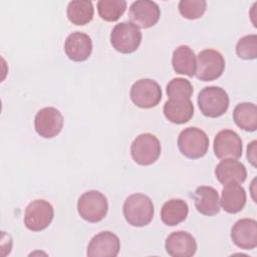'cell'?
Instances as JSON below:
<instances>
[{
    "label": "cell",
    "instance_id": "1",
    "mask_svg": "<svg viewBox=\"0 0 257 257\" xmlns=\"http://www.w3.org/2000/svg\"><path fill=\"white\" fill-rule=\"evenodd\" d=\"M122 213L125 221L134 227L149 225L155 214L154 204L151 198L142 193L128 196L122 205Z\"/></svg>",
    "mask_w": 257,
    "mask_h": 257
},
{
    "label": "cell",
    "instance_id": "2",
    "mask_svg": "<svg viewBox=\"0 0 257 257\" xmlns=\"http://www.w3.org/2000/svg\"><path fill=\"white\" fill-rule=\"evenodd\" d=\"M198 106L207 116L216 118L223 115L229 108L228 93L220 86H206L198 94Z\"/></svg>",
    "mask_w": 257,
    "mask_h": 257
},
{
    "label": "cell",
    "instance_id": "3",
    "mask_svg": "<svg viewBox=\"0 0 257 257\" xmlns=\"http://www.w3.org/2000/svg\"><path fill=\"white\" fill-rule=\"evenodd\" d=\"M178 148L186 158L191 160L200 159L208 152L209 138L203 130L190 126L180 133L178 137Z\"/></svg>",
    "mask_w": 257,
    "mask_h": 257
},
{
    "label": "cell",
    "instance_id": "4",
    "mask_svg": "<svg viewBox=\"0 0 257 257\" xmlns=\"http://www.w3.org/2000/svg\"><path fill=\"white\" fill-rule=\"evenodd\" d=\"M107 211V199L99 191H87L77 201V212L79 216L89 223L100 222L106 216Z\"/></svg>",
    "mask_w": 257,
    "mask_h": 257
},
{
    "label": "cell",
    "instance_id": "5",
    "mask_svg": "<svg viewBox=\"0 0 257 257\" xmlns=\"http://www.w3.org/2000/svg\"><path fill=\"white\" fill-rule=\"evenodd\" d=\"M142 32L138 26L131 21H123L112 28L110 43L112 47L123 54L135 52L142 42Z\"/></svg>",
    "mask_w": 257,
    "mask_h": 257
},
{
    "label": "cell",
    "instance_id": "6",
    "mask_svg": "<svg viewBox=\"0 0 257 257\" xmlns=\"http://www.w3.org/2000/svg\"><path fill=\"white\" fill-rule=\"evenodd\" d=\"M161 152L159 139L150 133L139 135L131 145L132 158L141 166L153 165L160 158Z\"/></svg>",
    "mask_w": 257,
    "mask_h": 257
},
{
    "label": "cell",
    "instance_id": "7",
    "mask_svg": "<svg viewBox=\"0 0 257 257\" xmlns=\"http://www.w3.org/2000/svg\"><path fill=\"white\" fill-rule=\"evenodd\" d=\"M225 69L223 55L215 49H204L196 57L195 75L202 81H212L219 78Z\"/></svg>",
    "mask_w": 257,
    "mask_h": 257
},
{
    "label": "cell",
    "instance_id": "8",
    "mask_svg": "<svg viewBox=\"0 0 257 257\" xmlns=\"http://www.w3.org/2000/svg\"><path fill=\"white\" fill-rule=\"evenodd\" d=\"M53 217L52 205L46 200L36 199L30 202L25 209L24 225L32 232H39L50 225Z\"/></svg>",
    "mask_w": 257,
    "mask_h": 257
},
{
    "label": "cell",
    "instance_id": "9",
    "mask_svg": "<svg viewBox=\"0 0 257 257\" xmlns=\"http://www.w3.org/2000/svg\"><path fill=\"white\" fill-rule=\"evenodd\" d=\"M130 96L138 107L152 108L160 103L163 92L160 84L156 80L142 78L132 85Z\"/></svg>",
    "mask_w": 257,
    "mask_h": 257
},
{
    "label": "cell",
    "instance_id": "10",
    "mask_svg": "<svg viewBox=\"0 0 257 257\" xmlns=\"http://www.w3.org/2000/svg\"><path fill=\"white\" fill-rule=\"evenodd\" d=\"M213 149L215 156L220 160H238L243 152L242 140L236 132L222 130L215 136Z\"/></svg>",
    "mask_w": 257,
    "mask_h": 257
},
{
    "label": "cell",
    "instance_id": "11",
    "mask_svg": "<svg viewBox=\"0 0 257 257\" xmlns=\"http://www.w3.org/2000/svg\"><path fill=\"white\" fill-rule=\"evenodd\" d=\"M34 127L40 137L44 139L54 138L59 135L63 127V116L53 106L43 107L35 114Z\"/></svg>",
    "mask_w": 257,
    "mask_h": 257
},
{
    "label": "cell",
    "instance_id": "12",
    "mask_svg": "<svg viewBox=\"0 0 257 257\" xmlns=\"http://www.w3.org/2000/svg\"><path fill=\"white\" fill-rule=\"evenodd\" d=\"M128 16L131 22L139 28H150L157 24L161 16L159 5L150 0H138L131 4Z\"/></svg>",
    "mask_w": 257,
    "mask_h": 257
},
{
    "label": "cell",
    "instance_id": "13",
    "mask_svg": "<svg viewBox=\"0 0 257 257\" xmlns=\"http://www.w3.org/2000/svg\"><path fill=\"white\" fill-rule=\"evenodd\" d=\"M119 250L120 241L118 237L110 231H102L90 239L86 255L88 257H115Z\"/></svg>",
    "mask_w": 257,
    "mask_h": 257
},
{
    "label": "cell",
    "instance_id": "14",
    "mask_svg": "<svg viewBox=\"0 0 257 257\" xmlns=\"http://www.w3.org/2000/svg\"><path fill=\"white\" fill-rule=\"evenodd\" d=\"M231 240L240 249L252 250L257 246V222L251 218L236 221L231 228Z\"/></svg>",
    "mask_w": 257,
    "mask_h": 257
},
{
    "label": "cell",
    "instance_id": "15",
    "mask_svg": "<svg viewBox=\"0 0 257 257\" xmlns=\"http://www.w3.org/2000/svg\"><path fill=\"white\" fill-rule=\"evenodd\" d=\"M165 249L172 257H192L197 251V242L190 233L176 231L166 238Z\"/></svg>",
    "mask_w": 257,
    "mask_h": 257
},
{
    "label": "cell",
    "instance_id": "16",
    "mask_svg": "<svg viewBox=\"0 0 257 257\" xmlns=\"http://www.w3.org/2000/svg\"><path fill=\"white\" fill-rule=\"evenodd\" d=\"M91 38L83 32L75 31L70 33L64 42V52L66 56L75 62L85 61L91 54Z\"/></svg>",
    "mask_w": 257,
    "mask_h": 257
},
{
    "label": "cell",
    "instance_id": "17",
    "mask_svg": "<svg viewBox=\"0 0 257 257\" xmlns=\"http://www.w3.org/2000/svg\"><path fill=\"white\" fill-rule=\"evenodd\" d=\"M195 207L205 216L217 215L220 211V198L217 190L210 186H200L193 193Z\"/></svg>",
    "mask_w": 257,
    "mask_h": 257
},
{
    "label": "cell",
    "instance_id": "18",
    "mask_svg": "<svg viewBox=\"0 0 257 257\" xmlns=\"http://www.w3.org/2000/svg\"><path fill=\"white\" fill-rule=\"evenodd\" d=\"M215 176L224 186L231 183L242 184L247 178V171L241 162L233 159H226L222 160L216 166Z\"/></svg>",
    "mask_w": 257,
    "mask_h": 257
},
{
    "label": "cell",
    "instance_id": "19",
    "mask_svg": "<svg viewBox=\"0 0 257 257\" xmlns=\"http://www.w3.org/2000/svg\"><path fill=\"white\" fill-rule=\"evenodd\" d=\"M245 189L237 183H231L224 186L221 192L220 205L223 210L229 214H236L243 210L246 205Z\"/></svg>",
    "mask_w": 257,
    "mask_h": 257
},
{
    "label": "cell",
    "instance_id": "20",
    "mask_svg": "<svg viewBox=\"0 0 257 257\" xmlns=\"http://www.w3.org/2000/svg\"><path fill=\"white\" fill-rule=\"evenodd\" d=\"M194 110V104L191 99L169 98L163 108L166 118L176 124L188 122L193 117Z\"/></svg>",
    "mask_w": 257,
    "mask_h": 257
},
{
    "label": "cell",
    "instance_id": "21",
    "mask_svg": "<svg viewBox=\"0 0 257 257\" xmlns=\"http://www.w3.org/2000/svg\"><path fill=\"white\" fill-rule=\"evenodd\" d=\"M172 65L176 73L194 76L196 72V55L188 45L178 46L172 56Z\"/></svg>",
    "mask_w": 257,
    "mask_h": 257
},
{
    "label": "cell",
    "instance_id": "22",
    "mask_svg": "<svg viewBox=\"0 0 257 257\" xmlns=\"http://www.w3.org/2000/svg\"><path fill=\"white\" fill-rule=\"evenodd\" d=\"M189 214V207L182 199H171L161 209V220L167 226H176L185 221Z\"/></svg>",
    "mask_w": 257,
    "mask_h": 257
},
{
    "label": "cell",
    "instance_id": "23",
    "mask_svg": "<svg viewBox=\"0 0 257 257\" xmlns=\"http://www.w3.org/2000/svg\"><path fill=\"white\" fill-rule=\"evenodd\" d=\"M94 14V8L91 1L73 0L70 1L66 8V16L68 20L77 26L89 23Z\"/></svg>",
    "mask_w": 257,
    "mask_h": 257
},
{
    "label": "cell",
    "instance_id": "24",
    "mask_svg": "<svg viewBox=\"0 0 257 257\" xmlns=\"http://www.w3.org/2000/svg\"><path fill=\"white\" fill-rule=\"evenodd\" d=\"M233 120L243 131L257 130V106L253 102H241L233 110Z\"/></svg>",
    "mask_w": 257,
    "mask_h": 257
},
{
    "label": "cell",
    "instance_id": "25",
    "mask_svg": "<svg viewBox=\"0 0 257 257\" xmlns=\"http://www.w3.org/2000/svg\"><path fill=\"white\" fill-rule=\"evenodd\" d=\"M126 9L124 0H99L97 2V12L100 18L107 22L119 19Z\"/></svg>",
    "mask_w": 257,
    "mask_h": 257
},
{
    "label": "cell",
    "instance_id": "26",
    "mask_svg": "<svg viewBox=\"0 0 257 257\" xmlns=\"http://www.w3.org/2000/svg\"><path fill=\"white\" fill-rule=\"evenodd\" d=\"M192 83L183 77H175L167 84V94L169 98L190 99L193 94Z\"/></svg>",
    "mask_w": 257,
    "mask_h": 257
},
{
    "label": "cell",
    "instance_id": "27",
    "mask_svg": "<svg viewBox=\"0 0 257 257\" xmlns=\"http://www.w3.org/2000/svg\"><path fill=\"white\" fill-rule=\"evenodd\" d=\"M178 8L184 18L194 20L204 15L207 9V2L205 0H181Z\"/></svg>",
    "mask_w": 257,
    "mask_h": 257
},
{
    "label": "cell",
    "instance_id": "28",
    "mask_svg": "<svg viewBox=\"0 0 257 257\" xmlns=\"http://www.w3.org/2000/svg\"><path fill=\"white\" fill-rule=\"evenodd\" d=\"M237 55L245 60H253L257 57V35L249 34L241 37L236 44Z\"/></svg>",
    "mask_w": 257,
    "mask_h": 257
},
{
    "label": "cell",
    "instance_id": "29",
    "mask_svg": "<svg viewBox=\"0 0 257 257\" xmlns=\"http://www.w3.org/2000/svg\"><path fill=\"white\" fill-rule=\"evenodd\" d=\"M257 142L252 141L247 147V159L253 167H257Z\"/></svg>",
    "mask_w": 257,
    "mask_h": 257
}]
</instances>
